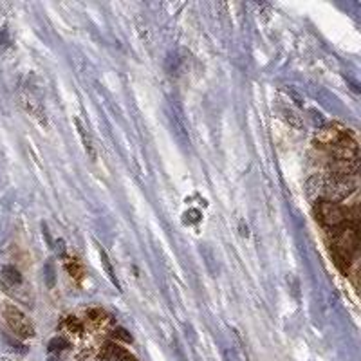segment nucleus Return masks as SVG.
Segmentation results:
<instances>
[{"instance_id":"1","label":"nucleus","mask_w":361,"mask_h":361,"mask_svg":"<svg viewBox=\"0 0 361 361\" xmlns=\"http://www.w3.org/2000/svg\"><path fill=\"white\" fill-rule=\"evenodd\" d=\"M0 311H2V318H4L8 327L13 331V334H17L22 340H27V338L35 336L33 324L29 322V318L20 309L15 307L13 304H4Z\"/></svg>"},{"instance_id":"2","label":"nucleus","mask_w":361,"mask_h":361,"mask_svg":"<svg viewBox=\"0 0 361 361\" xmlns=\"http://www.w3.org/2000/svg\"><path fill=\"white\" fill-rule=\"evenodd\" d=\"M314 215L316 219L322 222L327 228H338V226L343 224L345 221V212L340 204L333 201H320L316 202L314 206Z\"/></svg>"},{"instance_id":"3","label":"nucleus","mask_w":361,"mask_h":361,"mask_svg":"<svg viewBox=\"0 0 361 361\" xmlns=\"http://www.w3.org/2000/svg\"><path fill=\"white\" fill-rule=\"evenodd\" d=\"M169 118L172 123L173 132H176L177 140L183 143V147H190V135H188V123H186L185 109L177 99H170L169 103Z\"/></svg>"},{"instance_id":"4","label":"nucleus","mask_w":361,"mask_h":361,"mask_svg":"<svg viewBox=\"0 0 361 361\" xmlns=\"http://www.w3.org/2000/svg\"><path fill=\"white\" fill-rule=\"evenodd\" d=\"M102 357L107 361H135V357L130 353H127V350L114 343H107L103 347Z\"/></svg>"},{"instance_id":"5","label":"nucleus","mask_w":361,"mask_h":361,"mask_svg":"<svg viewBox=\"0 0 361 361\" xmlns=\"http://www.w3.org/2000/svg\"><path fill=\"white\" fill-rule=\"evenodd\" d=\"M0 280L4 282L6 288H15V286H20L22 283V275L13 266H6L0 271Z\"/></svg>"},{"instance_id":"6","label":"nucleus","mask_w":361,"mask_h":361,"mask_svg":"<svg viewBox=\"0 0 361 361\" xmlns=\"http://www.w3.org/2000/svg\"><path fill=\"white\" fill-rule=\"evenodd\" d=\"M76 125H78V130H80V135H82L83 143H85V150L87 154H89L92 159H96V150H94V145H92V141H90L89 134H85V128L82 127V121L80 119H76Z\"/></svg>"},{"instance_id":"7","label":"nucleus","mask_w":361,"mask_h":361,"mask_svg":"<svg viewBox=\"0 0 361 361\" xmlns=\"http://www.w3.org/2000/svg\"><path fill=\"white\" fill-rule=\"evenodd\" d=\"M66 267H67V271H69L71 273V276H74V279H82V266H80L78 264V260L76 259H67V262H66Z\"/></svg>"},{"instance_id":"8","label":"nucleus","mask_w":361,"mask_h":361,"mask_svg":"<svg viewBox=\"0 0 361 361\" xmlns=\"http://www.w3.org/2000/svg\"><path fill=\"white\" fill-rule=\"evenodd\" d=\"M179 66L180 58H177V53L169 54V60H166V67H169L170 74H179Z\"/></svg>"},{"instance_id":"9","label":"nucleus","mask_w":361,"mask_h":361,"mask_svg":"<svg viewBox=\"0 0 361 361\" xmlns=\"http://www.w3.org/2000/svg\"><path fill=\"white\" fill-rule=\"evenodd\" d=\"M118 336H119V338H123L125 341H132V338L128 336V334H125L123 329H119V331H118Z\"/></svg>"}]
</instances>
